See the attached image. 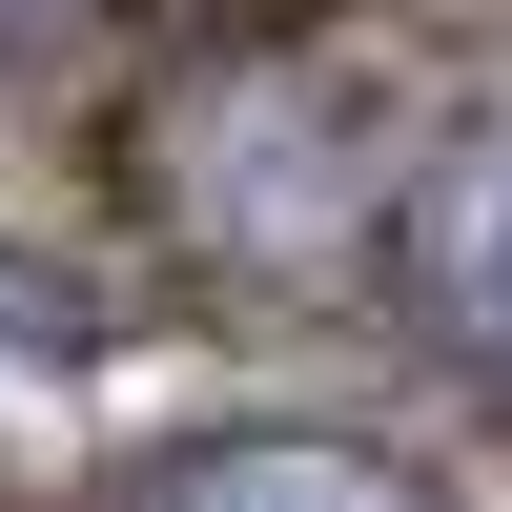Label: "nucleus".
Masks as SVG:
<instances>
[{"instance_id": "1", "label": "nucleus", "mask_w": 512, "mask_h": 512, "mask_svg": "<svg viewBox=\"0 0 512 512\" xmlns=\"http://www.w3.org/2000/svg\"><path fill=\"white\" fill-rule=\"evenodd\" d=\"M410 164H431V103L390 62H349V41H226V62L144 82V123H123V205L205 287H349V267H390Z\"/></svg>"}, {"instance_id": "2", "label": "nucleus", "mask_w": 512, "mask_h": 512, "mask_svg": "<svg viewBox=\"0 0 512 512\" xmlns=\"http://www.w3.org/2000/svg\"><path fill=\"white\" fill-rule=\"evenodd\" d=\"M390 308L431 328L472 390H512V103H451L390 205Z\"/></svg>"}, {"instance_id": "3", "label": "nucleus", "mask_w": 512, "mask_h": 512, "mask_svg": "<svg viewBox=\"0 0 512 512\" xmlns=\"http://www.w3.org/2000/svg\"><path fill=\"white\" fill-rule=\"evenodd\" d=\"M103 512H451V492L410 472V451H369V431H185Z\"/></svg>"}, {"instance_id": "4", "label": "nucleus", "mask_w": 512, "mask_h": 512, "mask_svg": "<svg viewBox=\"0 0 512 512\" xmlns=\"http://www.w3.org/2000/svg\"><path fill=\"white\" fill-rule=\"evenodd\" d=\"M0 328H21V349H103V287L82 267H0Z\"/></svg>"}, {"instance_id": "5", "label": "nucleus", "mask_w": 512, "mask_h": 512, "mask_svg": "<svg viewBox=\"0 0 512 512\" xmlns=\"http://www.w3.org/2000/svg\"><path fill=\"white\" fill-rule=\"evenodd\" d=\"M0 21H123V0H0Z\"/></svg>"}]
</instances>
